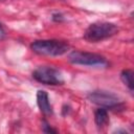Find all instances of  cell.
I'll use <instances>...</instances> for the list:
<instances>
[{
    "mask_svg": "<svg viewBox=\"0 0 134 134\" xmlns=\"http://www.w3.org/2000/svg\"><path fill=\"white\" fill-rule=\"evenodd\" d=\"M30 48L34 52L41 55L59 57L65 54L69 50V45L60 40H37L31 43Z\"/></svg>",
    "mask_w": 134,
    "mask_h": 134,
    "instance_id": "obj_1",
    "label": "cell"
},
{
    "mask_svg": "<svg viewBox=\"0 0 134 134\" xmlns=\"http://www.w3.org/2000/svg\"><path fill=\"white\" fill-rule=\"evenodd\" d=\"M118 32V26L110 22H94L85 30V40L95 43L113 37Z\"/></svg>",
    "mask_w": 134,
    "mask_h": 134,
    "instance_id": "obj_2",
    "label": "cell"
},
{
    "mask_svg": "<svg viewBox=\"0 0 134 134\" xmlns=\"http://www.w3.org/2000/svg\"><path fill=\"white\" fill-rule=\"evenodd\" d=\"M68 61L74 65L92 66V67H104L108 65L107 60L97 53L75 50L69 53Z\"/></svg>",
    "mask_w": 134,
    "mask_h": 134,
    "instance_id": "obj_3",
    "label": "cell"
},
{
    "mask_svg": "<svg viewBox=\"0 0 134 134\" xmlns=\"http://www.w3.org/2000/svg\"><path fill=\"white\" fill-rule=\"evenodd\" d=\"M87 97L91 103L106 109H116V108H121L122 106L120 98L116 94L106 90L91 91L88 93Z\"/></svg>",
    "mask_w": 134,
    "mask_h": 134,
    "instance_id": "obj_4",
    "label": "cell"
},
{
    "mask_svg": "<svg viewBox=\"0 0 134 134\" xmlns=\"http://www.w3.org/2000/svg\"><path fill=\"white\" fill-rule=\"evenodd\" d=\"M32 77L44 85H62L64 83L63 76L61 72L58 69H54L52 67L48 66H41L38 67L34 72H32Z\"/></svg>",
    "mask_w": 134,
    "mask_h": 134,
    "instance_id": "obj_5",
    "label": "cell"
},
{
    "mask_svg": "<svg viewBox=\"0 0 134 134\" xmlns=\"http://www.w3.org/2000/svg\"><path fill=\"white\" fill-rule=\"evenodd\" d=\"M37 104L41 112L45 115H50L52 114V107L49 102V97L46 91L44 90H39L37 92Z\"/></svg>",
    "mask_w": 134,
    "mask_h": 134,
    "instance_id": "obj_6",
    "label": "cell"
},
{
    "mask_svg": "<svg viewBox=\"0 0 134 134\" xmlns=\"http://www.w3.org/2000/svg\"><path fill=\"white\" fill-rule=\"evenodd\" d=\"M94 121L97 126V128L103 129L106 128L109 124V115H108V111L106 108H98L95 112H94Z\"/></svg>",
    "mask_w": 134,
    "mask_h": 134,
    "instance_id": "obj_7",
    "label": "cell"
},
{
    "mask_svg": "<svg viewBox=\"0 0 134 134\" xmlns=\"http://www.w3.org/2000/svg\"><path fill=\"white\" fill-rule=\"evenodd\" d=\"M120 79L121 81L125 83V85L130 89V91H133V72L130 69H126L122 70L120 73Z\"/></svg>",
    "mask_w": 134,
    "mask_h": 134,
    "instance_id": "obj_8",
    "label": "cell"
},
{
    "mask_svg": "<svg viewBox=\"0 0 134 134\" xmlns=\"http://www.w3.org/2000/svg\"><path fill=\"white\" fill-rule=\"evenodd\" d=\"M43 132H45V133H57V130L52 129L46 121H43Z\"/></svg>",
    "mask_w": 134,
    "mask_h": 134,
    "instance_id": "obj_9",
    "label": "cell"
},
{
    "mask_svg": "<svg viewBox=\"0 0 134 134\" xmlns=\"http://www.w3.org/2000/svg\"><path fill=\"white\" fill-rule=\"evenodd\" d=\"M0 28H1V24H0Z\"/></svg>",
    "mask_w": 134,
    "mask_h": 134,
    "instance_id": "obj_10",
    "label": "cell"
}]
</instances>
